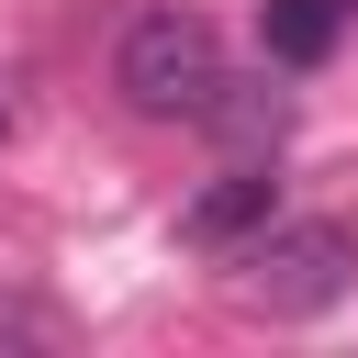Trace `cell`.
<instances>
[{
  "label": "cell",
  "instance_id": "cell-1",
  "mask_svg": "<svg viewBox=\"0 0 358 358\" xmlns=\"http://www.w3.org/2000/svg\"><path fill=\"white\" fill-rule=\"evenodd\" d=\"M112 90H123V112H145V123H201L213 90H224V34H213L190 0L134 11L123 45H112Z\"/></svg>",
  "mask_w": 358,
  "mask_h": 358
},
{
  "label": "cell",
  "instance_id": "cell-2",
  "mask_svg": "<svg viewBox=\"0 0 358 358\" xmlns=\"http://www.w3.org/2000/svg\"><path fill=\"white\" fill-rule=\"evenodd\" d=\"M347 280H358V246H347V224H324V213H280V224H257V235L235 246V302L268 313V324H302V313L347 302Z\"/></svg>",
  "mask_w": 358,
  "mask_h": 358
},
{
  "label": "cell",
  "instance_id": "cell-3",
  "mask_svg": "<svg viewBox=\"0 0 358 358\" xmlns=\"http://www.w3.org/2000/svg\"><path fill=\"white\" fill-rule=\"evenodd\" d=\"M257 224H280V179H268V157H235L224 179H201V190L179 201V246H190V257H235Z\"/></svg>",
  "mask_w": 358,
  "mask_h": 358
},
{
  "label": "cell",
  "instance_id": "cell-4",
  "mask_svg": "<svg viewBox=\"0 0 358 358\" xmlns=\"http://www.w3.org/2000/svg\"><path fill=\"white\" fill-rule=\"evenodd\" d=\"M201 134H224L235 157H280V134H291V90H280V78H235V67H224V90H213Z\"/></svg>",
  "mask_w": 358,
  "mask_h": 358
},
{
  "label": "cell",
  "instance_id": "cell-5",
  "mask_svg": "<svg viewBox=\"0 0 358 358\" xmlns=\"http://www.w3.org/2000/svg\"><path fill=\"white\" fill-rule=\"evenodd\" d=\"M347 22H358V0H257L268 67H324V56L347 45Z\"/></svg>",
  "mask_w": 358,
  "mask_h": 358
},
{
  "label": "cell",
  "instance_id": "cell-6",
  "mask_svg": "<svg viewBox=\"0 0 358 358\" xmlns=\"http://www.w3.org/2000/svg\"><path fill=\"white\" fill-rule=\"evenodd\" d=\"M0 347H34V358H56V347H67V324H56L45 302H0Z\"/></svg>",
  "mask_w": 358,
  "mask_h": 358
},
{
  "label": "cell",
  "instance_id": "cell-7",
  "mask_svg": "<svg viewBox=\"0 0 358 358\" xmlns=\"http://www.w3.org/2000/svg\"><path fill=\"white\" fill-rule=\"evenodd\" d=\"M0 134H11V101H0Z\"/></svg>",
  "mask_w": 358,
  "mask_h": 358
}]
</instances>
